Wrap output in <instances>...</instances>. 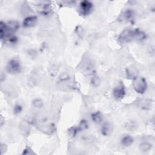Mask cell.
Returning <instances> with one entry per match:
<instances>
[{
  "instance_id": "13",
  "label": "cell",
  "mask_w": 155,
  "mask_h": 155,
  "mask_svg": "<svg viewBox=\"0 0 155 155\" xmlns=\"http://www.w3.org/2000/svg\"><path fill=\"white\" fill-rule=\"evenodd\" d=\"M151 148H152V145L150 143H147V142L142 143L139 145L140 150L143 152L148 151L150 150L151 149Z\"/></svg>"
},
{
  "instance_id": "16",
  "label": "cell",
  "mask_w": 155,
  "mask_h": 155,
  "mask_svg": "<svg viewBox=\"0 0 155 155\" xmlns=\"http://www.w3.org/2000/svg\"><path fill=\"white\" fill-rule=\"evenodd\" d=\"M88 127H89V125H88V123L87 122V120H82L78 127V129L79 131H82V130L87 129Z\"/></svg>"
},
{
  "instance_id": "21",
  "label": "cell",
  "mask_w": 155,
  "mask_h": 155,
  "mask_svg": "<svg viewBox=\"0 0 155 155\" xmlns=\"http://www.w3.org/2000/svg\"><path fill=\"white\" fill-rule=\"evenodd\" d=\"M92 84L95 86H98L100 84V80L98 77H93L92 79Z\"/></svg>"
},
{
  "instance_id": "6",
  "label": "cell",
  "mask_w": 155,
  "mask_h": 155,
  "mask_svg": "<svg viewBox=\"0 0 155 155\" xmlns=\"http://www.w3.org/2000/svg\"><path fill=\"white\" fill-rule=\"evenodd\" d=\"M93 8V4L89 1H83L80 3V10L83 15H88Z\"/></svg>"
},
{
  "instance_id": "7",
  "label": "cell",
  "mask_w": 155,
  "mask_h": 155,
  "mask_svg": "<svg viewBox=\"0 0 155 155\" xmlns=\"http://www.w3.org/2000/svg\"><path fill=\"white\" fill-rule=\"evenodd\" d=\"M37 16H30L26 18L23 23V25L24 27H31L35 26L37 22Z\"/></svg>"
},
{
  "instance_id": "19",
  "label": "cell",
  "mask_w": 155,
  "mask_h": 155,
  "mask_svg": "<svg viewBox=\"0 0 155 155\" xmlns=\"http://www.w3.org/2000/svg\"><path fill=\"white\" fill-rule=\"evenodd\" d=\"M79 130L78 129V127H72L69 130H68V133L72 136L74 137L76 135V134L78 133Z\"/></svg>"
},
{
  "instance_id": "4",
  "label": "cell",
  "mask_w": 155,
  "mask_h": 155,
  "mask_svg": "<svg viewBox=\"0 0 155 155\" xmlns=\"http://www.w3.org/2000/svg\"><path fill=\"white\" fill-rule=\"evenodd\" d=\"M115 98L117 100L123 99L126 95V88L123 83H120L117 87H116L113 92Z\"/></svg>"
},
{
  "instance_id": "2",
  "label": "cell",
  "mask_w": 155,
  "mask_h": 155,
  "mask_svg": "<svg viewBox=\"0 0 155 155\" xmlns=\"http://www.w3.org/2000/svg\"><path fill=\"white\" fill-rule=\"evenodd\" d=\"M6 70L8 73L11 74H17L21 72V65L18 60L12 59L7 64Z\"/></svg>"
},
{
  "instance_id": "15",
  "label": "cell",
  "mask_w": 155,
  "mask_h": 155,
  "mask_svg": "<svg viewBox=\"0 0 155 155\" xmlns=\"http://www.w3.org/2000/svg\"><path fill=\"white\" fill-rule=\"evenodd\" d=\"M134 13L131 9H127L124 13L125 18L128 21H131L134 17Z\"/></svg>"
},
{
  "instance_id": "1",
  "label": "cell",
  "mask_w": 155,
  "mask_h": 155,
  "mask_svg": "<svg viewBox=\"0 0 155 155\" xmlns=\"http://www.w3.org/2000/svg\"><path fill=\"white\" fill-rule=\"evenodd\" d=\"M133 86L134 90L138 93L143 94L147 90V84L146 79L143 77H136L133 82Z\"/></svg>"
},
{
  "instance_id": "9",
  "label": "cell",
  "mask_w": 155,
  "mask_h": 155,
  "mask_svg": "<svg viewBox=\"0 0 155 155\" xmlns=\"http://www.w3.org/2000/svg\"><path fill=\"white\" fill-rule=\"evenodd\" d=\"M113 131V127L109 123H105L101 127V133L104 136H109Z\"/></svg>"
},
{
  "instance_id": "20",
  "label": "cell",
  "mask_w": 155,
  "mask_h": 155,
  "mask_svg": "<svg viewBox=\"0 0 155 155\" xmlns=\"http://www.w3.org/2000/svg\"><path fill=\"white\" fill-rule=\"evenodd\" d=\"M22 110H23V107L20 104H16L14 107L13 112H14L15 114H19L22 112Z\"/></svg>"
},
{
  "instance_id": "11",
  "label": "cell",
  "mask_w": 155,
  "mask_h": 155,
  "mask_svg": "<svg viewBox=\"0 0 155 155\" xmlns=\"http://www.w3.org/2000/svg\"><path fill=\"white\" fill-rule=\"evenodd\" d=\"M4 42L9 45H13L18 42V38L13 35H9L4 39Z\"/></svg>"
},
{
  "instance_id": "17",
  "label": "cell",
  "mask_w": 155,
  "mask_h": 155,
  "mask_svg": "<svg viewBox=\"0 0 155 155\" xmlns=\"http://www.w3.org/2000/svg\"><path fill=\"white\" fill-rule=\"evenodd\" d=\"M127 74L129 78H135L137 77V72L134 68H131V69L128 68L127 71Z\"/></svg>"
},
{
  "instance_id": "14",
  "label": "cell",
  "mask_w": 155,
  "mask_h": 155,
  "mask_svg": "<svg viewBox=\"0 0 155 155\" xmlns=\"http://www.w3.org/2000/svg\"><path fill=\"white\" fill-rule=\"evenodd\" d=\"M126 129L129 131H133L137 128V124L134 120H130L126 124Z\"/></svg>"
},
{
  "instance_id": "5",
  "label": "cell",
  "mask_w": 155,
  "mask_h": 155,
  "mask_svg": "<svg viewBox=\"0 0 155 155\" xmlns=\"http://www.w3.org/2000/svg\"><path fill=\"white\" fill-rule=\"evenodd\" d=\"M19 27H20V24L18 22H17L16 21H9L7 24H6V37L9 35H13V33H15V32H16L18 30Z\"/></svg>"
},
{
  "instance_id": "18",
  "label": "cell",
  "mask_w": 155,
  "mask_h": 155,
  "mask_svg": "<svg viewBox=\"0 0 155 155\" xmlns=\"http://www.w3.org/2000/svg\"><path fill=\"white\" fill-rule=\"evenodd\" d=\"M33 106L36 108H42L43 107V102L40 99H35L33 101Z\"/></svg>"
},
{
  "instance_id": "10",
  "label": "cell",
  "mask_w": 155,
  "mask_h": 155,
  "mask_svg": "<svg viewBox=\"0 0 155 155\" xmlns=\"http://www.w3.org/2000/svg\"><path fill=\"white\" fill-rule=\"evenodd\" d=\"M134 141L133 137L130 135H126L123 137L121 140V144L124 147L130 146Z\"/></svg>"
},
{
  "instance_id": "3",
  "label": "cell",
  "mask_w": 155,
  "mask_h": 155,
  "mask_svg": "<svg viewBox=\"0 0 155 155\" xmlns=\"http://www.w3.org/2000/svg\"><path fill=\"white\" fill-rule=\"evenodd\" d=\"M134 40L133 30L127 29H125L119 37V40L120 43H129Z\"/></svg>"
},
{
  "instance_id": "12",
  "label": "cell",
  "mask_w": 155,
  "mask_h": 155,
  "mask_svg": "<svg viewBox=\"0 0 155 155\" xmlns=\"http://www.w3.org/2000/svg\"><path fill=\"white\" fill-rule=\"evenodd\" d=\"M92 119L93 122L97 124H99L101 123L102 120V116L101 113L99 112H96L92 114Z\"/></svg>"
},
{
  "instance_id": "8",
  "label": "cell",
  "mask_w": 155,
  "mask_h": 155,
  "mask_svg": "<svg viewBox=\"0 0 155 155\" xmlns=\"http://www.w3.org/2000/svg\"><path fill=\"white\" fill-rule=\"evenodd\" d=\"M133 37L134 40L137 41H144L147 38L146 34L139 29H136L133 30Z\"/></svg>"
}]
</instances>
